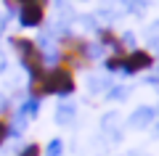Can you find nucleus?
I'll return each mask as SVG.
<instances>
[{"label": "nucleus", "instance_id": "nucleus-1", "mask_svg": "<svg viewBox=\"0 0 159 156\" xmlns=\"http://www.w3.org/2000/svg\"><path fill=\"white\" fill-rule=\"evenodd\" d=\"M74 74L69 66H61V64H56L53 69H45V74L40 79H32L29 82V98H43V95H61V98H66V95L74 93Z\"/></svg>", "mask_w": 159, "mask_h": 156}, {"label": "nucleus", "instance_id": "nucleus-2", "mask_svg": "<svg viewBox=\"0 0 159 156\" xmlns=\"http://www.w3.org/2000/svg\"><path fill=\"white\" fill-rule=\"evenodd\" d=\"M11 45L16 48L19 58H21L24 69L29 74V82L32 79H40L45 74V56H43V50L37 48L34 40H27V37H11Z\"/></svg>", "mask_w": 159, "mask_h": 156}, {"label": "nucleus", "instance_id": "nucleus-3", "mask_svg": "<svg viewBox=\"0 0 159 156\" xmlns=\"http://www.w3.org/2000/svg\"><path fill=\"white\" fill-rule=\"evenodd\" d=\"M154 56L148 50H141V48H133L122 56V74H141V72H148L154 66Z\"/></svg>", "mask_w": 159, "mask_h": 156}, {"label": "nucleus", "instance_id": "nucleus-4", "mask_svg": "<svg viewBox=\"0 0 159 156\" xmlns=\"http://www.w3.org/2000/svg\"><path fill=\"white\" fill-rule=\"evenodd\" d=\"M19 21L27 29L40 27L45 21V6H40V3H24V6H19Z\"/></svg>", "mask_w": 159, "mask_h": 156}, {"label": "nucleus", "instance_id": "nucleus-5", "mask_svg": "<svg viewBox=\"0 0 159 156\" xmlns=\"http://www.w3.org/2000/svg\"><path fill=\"white\" fill-rule=\"evenodd\" d=\"M151 119H154V109H148V106H141V109H138V111L130 117V124L141 130V127H146V124H151Z\"/></svg>", "mask_w": 159, "mask_h": 156}, {"label": "nucleus", "instance_id": "nucleus-6", "mask_svg": "<svg viewBox=\"0 0 159 156\" xmlns=\"http://www.w3.org/2000/svg\"><path fill=\"white\" fill-rule=\"evenodd\" d=\"M19 114H21L24 119H34V117L40 114V100H37V98H27V100L21 103V109H19Z\"/></svg>", "mask_w": 159, "mask_h": 156}, {"label": "nucleus", "instance_id": "nucleus-7", "mask_svg": "<svg viewBox=\"0 0 159 156\" xmlns=\"http://www.w3.org/2000/svg\"><path fill=\"white\" fill-rule=\"evenodd\" d=\"M74 119V103H61V106L56 109V122L58 124H66Z\"/></svg>", "mask_w": 159, "mask_h": 156}, {"label": "nucleus", "instance_id": "nucleus-8", "mask_svg": "<svg viewBox=\"0 0 159 156\" xmlns=\"http://www.w3.org/2000/svg\"><path fill=\"white\" fill-rule=\"evenodd\" d=\"M43 154H45V156H61V154H64V140H61V138L48 140V145L43 148Z\"/></svg>", "mask_w": 159, "mask_h": 156}, {"label": "nucleus", "instance_id": "nucleus-9", "mask_svg": "<svg viewBox=\"0 0 159 156\" xmlns=\"http://www.w3.org/2000/svg\"><path fill=\"white\" fill-rule=\"evenodd\" d=\"M19 156H43V148H40V143H27L19 151Z\"/></svg>", "mask_w": 159, "mask_h": 156}, {"label": "nucleus", "instance_id": "nucleus-10", "mask_svg": "<svg viewBox=\"0 0 159 156\" xmlns=\"http://www.w3.org/2000/svg\"><path fill=\"white\" fill-rule=\"evenodd\" d=\"M103 64H106L109 72H122V56H109Z\"/></svg>", "mask_w": 159, "mask_h": 156}, {"label": "nucleus", "instance_id": "nucleus-11", "mask_svg": "<svg viewBox=\"0 0 159 156\" xmlns=\"http://www.w3.org/2000/svg\"><path fill=\"white\" fill-rule=\"evenodd\" d=\"M11 138V130H8V119H0V145Z\"/></svg>", "mask_w": 159, "mask_h": 156}, {"label": "nucleus", "instance_id": "nucleus-12", "mask_svg": "<svg viewBox=\"0 0 159 156\" xmlns=\"http://www.w3.org/2000/svg\"><path fill=\"white\" fill-rule=\"evenodd\" d=\"M125 95H127L125 87H114V90H109V98H114V100H125Z\"/></svg>", "mask_w": 159, "mask_h": 156}, {"label": "nucleus", "instance_id": "nucleus-13", "mask_svg": "<svg viewBox=\"0 0 159 156\" xmlns=\"http://www.w3.org/2000/svg\"><path fill=\"white\" fill-rule=\"evenodd\" d=\"M16 3H19V6H24V3H40V6H45L48 0H16Z\"/></svg>", "mask_w": 159, "mask_h": 156}, {"label": "nucleus", "instance_id": "nucleus-14", "mask_svg": "<svg viewBox=\"0 0 159 156\" xmlns=\"http://www.w3.org/2000/svg\"><path fill=\"white\" fill-rule=\"evenodd\" d=\"M6 109H8V100L3 98V93H0V111H6Z\"/></svg>", "mask_w": 159, "mask_h": 156}]
</instances>
